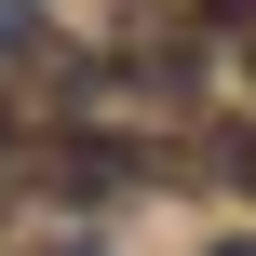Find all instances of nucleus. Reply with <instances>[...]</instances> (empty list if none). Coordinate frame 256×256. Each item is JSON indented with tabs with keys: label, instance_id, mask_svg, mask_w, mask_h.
<instances>
[{
	"label": "nucleus",
	"instance_id": "1",
	"mask_svg": "<svg viewBox=\"0 0 256 256\" xmlns=\"http://www.w3.org/2000/svg\"><path fill=\"white\" fill-rule=\"evenodd\" d=\"M216 176H230V189H256V122H230V135H216Z\"/></svg>",
	"mask_w": 256,
	"mask_h": 256
},
{
	"label": "nucleus",
	"instance_id": "3",
	"mask_svg": "<svg viewBox=\"0 0 256 256\" xmlns=\"http://www.w3.org/2000/svg\"><path fill=\"white\" fill-rule=\"evenodd\" d=\"M216 256H256V243H216Z\"/></svg>",
	"mask_w": 256,
	"mask_h": 256
},
{
	"label": "nucleus",
	"instance_id": "2",
	"mask_svg": "<svg viewBox=\"0 0 256 256\" xmlns=\"http://www.w3.org/2000/svg\"><path fill=\"white\" fill-rule=\"evenodd\" d=\"M189 14H216V27H256V0H189Z\"/></svg>",
	"mask_w": 256,
	"mask_h": 256
}]
</instances>
